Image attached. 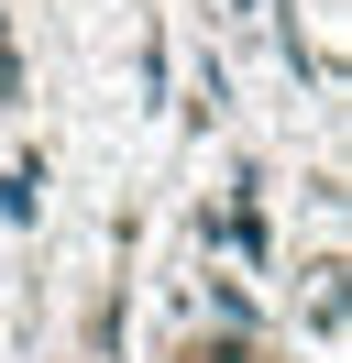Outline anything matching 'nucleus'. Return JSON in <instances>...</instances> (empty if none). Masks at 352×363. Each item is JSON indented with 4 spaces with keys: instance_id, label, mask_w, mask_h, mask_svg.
<instances>
[{
    "instance_id": "nucleus-1",
    "label": "nucleus",
    "mask_w": 352,
    "mask_h": 363,
    "mask_svg": "<svg viewBox=\"0 0 352 363\" xmlns=\"http://www.w3.org/2000/svg\"><path fill=\"white\" fill-rule=\"evenodd\" d=\"M44 209V165H11V177H0V220H33Z\"/></svg>"
},
{
    "instance_id": "nucleus-2",
    "label": "nucleus",
    "mask_w": 352,
    "mask_h": 363,
    "mask_svg": "<svg viewBox=\"0 0 352 363\" xmlns=\"http://www.w3.org/2000/svg\"><path fill=\"white\" fill-rule=\"evenodd\" d=\"M176 363H264V352H253V341H242V330H198V341H187V352H176Z\"/></svg>"
}]
</instances>
